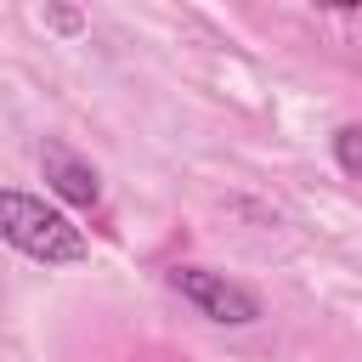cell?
I'll list each match as a JSON object with an SVG mask.
<instances>
[{"mask_svg": "<svg viewBox=\"0 0 362 362\" xmlns=\"http://www.w3.org/2000/svg\"><path fill=\"white\" fill-rule=\"evenodd\" d=\"M40 164H45V181L57 187V198H68V204H79V209H90V204L102 198V181H96V170H90L85 158H74L62 141H45Z\"/></svg>", "mask_w": 362, "mask_h": 362, "instance_id": "obj_3", "label": "cell"}, {"mask_svg": "<svg viewBox=\"0 0 362 362\" xmlns=\"http://www.w3.org/2000/svg\"><path fill=\"white\" fill-rule=\"evenodd\" d=\"M334 158H339V170L362 175V124H345V130L334 136Z\"/></svg>", "mask_w": 362, "mask_h": 362, "instance_id": "obj_4", "label": "cell"}, {"mask_svg": "<svg viewBox=\"0 0 362 362\" xmlns=\"http://www.w3.org/2000/svg\"><path fill=\"white\" fill-rule=\"evenodd\" d=\"M170 288H175L187 305H198L209 322H226V328H249V322L260 317V300H255L243 283H232V277H221V272H204V266H175V272H170Z\"/></svg>", "mask_w": 362, "mask_h": 362, "instance_id": "obj_2", "label": "cell"}, {"mask_svg": "<svg viewBox=\"0 0 362 362\" xmlns=\"http://www.w3.org/2000/svg\"><path fill=\"white\" fill-rule=\"evenodd\" d=\"M0 238L11 249H23L28 260H45V266H79L90 255L85 232L62 209H51L45 198L17 192V187H0Z\"/></svg>", "mask_w": 362, "mask_h": 362, "instance_id": "obj_1", "label": "cell"}]
</instances>
